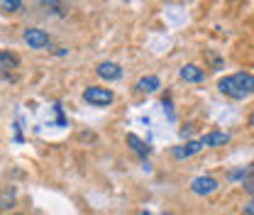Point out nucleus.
I'll use <instances>...</instances> for the list:
<instances>
[{
    "label": "nucleus",
    "mask_w": 254,
    "mask_h": 215,
    "mask_svg": "<svg viewBox=\"0 0 254 215\" xmlns=\"http://www.w3.org/2000/svg\"><path fill=\"white\" fill-rule=\"evenodd\" d=\"M242 213H245V215H254V198L247 203V206H245V211H242Z\"/></svg>",
    "instance_id": "obj_14"
},
{
    "label": "nucleus",
    "mask_w": 254,
    "mask_h": 215,
    "mask_svg": "<svg viewBox=\"0 0 254 215\" xmlns=\"http://www.w3.org/2000/svg\"><path fill=\"white\" fill-rule=\"evenodd\" d=\"M2 7L7 12H20L22 10V0H2Z\"/></svg>",
    "instance_id": "obj_12"
},
{
    "label": "nucleus",
    "mask_w": 254,
    "mask_h": 215,
    "mask_svg": "<svg viewBox=\"0 0 254 215\" xmlns=\"http://www.w3.org/2000/svg\"><path fill=\"white\" fill-rule=\"evenodd\" d=\"M220 188V181L215 176H195L190 181V193L193 196H210Z\"/></svg>",
    "instance_id": "obj_3"
},
{
    "label": "nucleus",
    "mask_w": 254,
    "mask_h": 215,
    "mask_svg": "<svg viewBox=\"0 0 254 215\" xmlns=\"http://www.w3.org/2000/svg\"><path fill=\"white\" fill-rule=\"evenodd\" d=\"M137 93H154V91H159L161 88V81H159V76H142L139 81H137Z\"/></svg>",
    "instance_id": "obj_9"
},
{
    "label": "nucleus",
    "mask_w": 254,
    "mask_h": 215,
    "mask_svg": "<svg viewBox=\"0 0 254 215\" xmlns=\"http://www.w3.org/2000/svg\"><path fill=\"white\" fill-rule=\"evenodd\" d=\"M179 76H181V81H186V83H200V81L205 78V71H203L200 66H195V64H186V66H181Z\"/></svg>",
    "instance_id": "obj_7"
},
{
    "label": "nucleus",
    "mask_w": 254,
    "mask_h": 215,
    "mask_svg": "<svg viewBox=\"0 0 254 215\" xmlns=\"http://www.w3.org/2000/svg\"><path fill=\"white\" fill-rule=\"evenodd\" d=\"M142 215H149V213H142Z\"/></svg>",
    "instance_id": "obj_15"
},
{
    "label": "nucleus",
    "mask_w": 254,
    "mask_h": 215,
    "mask_svg": "<svg viewBox=\"0 0 254 215\" xmlns=\"http://www.w3.org/2000/svg\"><path fill=\"white\" fill-rule=\"evenodd\" d=\"M95 71H98V76L103 81H120L123 78V69H120V64L115 62H100Z\"/></svg>",
    "instance_id": "obj_6"
},
{
    "label": "nucleus",
    "mask_w": 254,
    "mask_h": 215,
    "mask_svg": "<svg viewBox=\"0 0 254 215\" xmlns=\"http://www.w3.org/2000/svg\"><path fill=\"white\" fill-rule=\"evenodd\" d=\"M127 144L132 147V152L139 154V156H147V154H149V147H147V144H144V142H142L137 135H132V132L127 135Z\"/></svg>",
    "instance_id": "obj_10"
},
{
    "label": "nucleus",
    "mask_w": 254,
    "mask_h": 215,
    "mask_svg": "<svg viewBox=\"0 0 254 215\" xmlns=\"http://www.w3.org/2000/svg\"><path fill=\"white\" fill-rule=\"evenodd\" d=\"M22 39L30 44V49H47L49 47V34L39 27H27L22 32Z\"/></svg>",
    "instance_id": "obj_4"
},
{
    "label": "nucleus",
    "mask_w": 254,
    "mask_h": 215,
    "mask_svg": "<svg viewBox=\"0 0 254 215\" xmlns=\"http://www.w3.org/2000/svg\"><path fill=\"white\" fill-rule=\"evenodd\" d=\"M200 142H203V147H225V144L230 142V132L213 130V132L203 135V137H200Z\"/></svg>",
    "instance_id": "obj_8"
},
{
    "label": "nucleus",
    "mask_w": 254,
    "mask_h": 215,
    "mask_svg": "<svg viewBox=\"0 0 254 215\" xmlns=\"http://www.w3.org/2000/svg\"><path fill=\"white\" fill-rule=\"evenodd\" d=\"M245 176H247V169L245 166L240 171H230V179H245Z\"/></svg>",
    "instance_id": "obj_13"
},
{
    "label": "nucleus",
    "mask_w": 254,
    "mask_h": 215,
    "mask_svg": "<svg viewBox=\"0 0 254 215\" xmlns=\"http://www.w3.org/2000/svg\"><path fill=\"white\" fill-rule=\"evenodd\" d=\"M17 64H20L17 57H12V54H2V52H0V69H15Z\"/></svg>",
    "instance_id": "obj_11"
},
{
    "label": "nucleus",
    "mask_w": 254,
    "mask_h": 215,
    "mask_svg": "<svg viewBox=\"0 0 254 215\" xmlns=\"http://www.w3.org/2000/svg\"><path fill=\"white\" fill-rule=\"evenodd\" d=\"M83 100L93 108H108L113 100H115V93L110 88H100V86H88L83 91Z\"/></svg>",
    "instance_id": "obj_2"
},
{
    "label": "nucleus",
    "mask_w": 254,
    "mask_h": 215,
    "mask_svg": "<svg viewBox=\"0 0 254 215\" xmlns=\"http://www.w3.org/2000/svg\"><path fill=\"white\" fill-rule=\"evenodd\" d=\"M218 91L227 98H235V100H245L254 95V73L250 71H237V73H230L220 78L218 83Z\"/></svg>",
    "instance_id": "obj_1"
},
{
    "label": "nucleus",
    "mask_w": 254,
    "mask_h": 215,
    "mask_svg": "<svg viewBox=\"0 0 254 215\" xmlns=\"http://www.w3.org/2000/svg\"><path fill=\"white\" fill-rule=\"evenodd\" d=\"M203 149V142L200 140H189L186 144H179V147H174L171 154H174V159H179V161H184V159H190V156H195V154Z\"/></svg>",
    "instance_id": "obj_5"
}]
</instances>
